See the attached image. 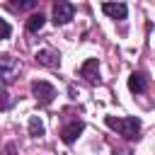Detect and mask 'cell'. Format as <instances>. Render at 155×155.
<instances>
[{
    "instance_id": "5b68a950",
    "label": "cell",
    "mask_w": 155,
    "mask_h": 155,
    "mask_svg": "<svg viewBox=\"0 0 155 155\" xmlns=\"http://www.w3.org/2000/svg\"><path fill=\"white\" fill-rule=\"evenodd\" d=\"M82 131H85V124H82L80 119H75V121H70V124H65V126L61 128V140H63L65 145H70V143H75V138H78Z\"/></svg>"
},
{
    "instance_id": "7c38bea8",
    "label": "cell",
    "mask_w": 155,
    "mask_h": 155,
    "mask_svg": "<svg viewBox=\"0 0 155 155\" xmlns=\"http://www.w3.org/2000/svg\"><path fill=\"white\" fill-rule=\"evenodd\" d=\"M12 7H15V10H31V7H36V0H24V2H15Z\"/></svg>"
},
{
    "instance_id": "6da1fadb",
    "label": "cell",
    "mask_w": 155,
    "mask_h": 155,
    "mask_svg": "<svg viewBox=\"0 0 155 155\" xmlns=\"http://www.w3.org/2000/svg\"><path fill=\"white\" fill-rule=\"evenodd\" d=\"M104 121H107L109 128L119 131L128 140H136L138 133H140V119H136V116H107Z\"/></svg>"
},
{
    "instance_id": "5bb4252c",
    "label": "cell",
    "mask_w": 155,
    "mask_h": 155,
    "mask_svg": "<svg viewBox=\"0 0 155 155\" xmlns=\"http://www.w3.org/2000/svg\"><path fill=\"white\" fill-rule=\"evenodd\" d=\"M10 107V99H7V92H0V109H7Z\"/></svg>"
},
{
    "instance_id": "8fae6325",
    "label": "cell",
    "mask_w": 155,
    "mask_h": 155,
    "mask_svg": "<svg viewBox=\"0 0 155 155\" xmlns=\"http://www.w3.org/2000/svg\"><path fill=\"white\" fill-rule=\"evenodd\" d=\"M29 136H34V138H41L44 136V124H41L39 116H31L29 119Z\"/></svg>"
},
{
    "instance_id": "9c48e42d",
    "label": "cell",
    "mask_w": 155,
    "mask_h": 155,
    "mask_svg": "<svg viewBox=\"0 0 155 155\" xmlns=\"http://www.w3.org/2000/svg\"><path fill=\"white\" fill-rule=\"evenodd\" d=\"M128 90H131L133 94H143V92L148 90L145 75H143V73H131V78H128Z\"/></svg>"
},
{
    "instance_id": "3957f363",
    "label": "cell",
    "mask_w": 155,
    "mask_h": 155,
    "mask_svg": "<svg viewBox=\"0 0 155 155\" xmlns=\"http://www.w3.org/2000/svg\"><path fill=\"white\" fill-rule=\"evenodd\" d=\"M17 75H19V61L12 56H0V78L5 82H15Z\"/></svg>"
},
{
    "instance_id": "52a82bcc",
    "label": "cell",
    "mask_w": 155,
    "mask_h": 155,
    "mask_svg": "<svg viewBox=\"0 0 155 155\" xmlns=\"http://www.w3.org/2000/svg\"><path fill=\"white\" fill-rule=\"evenodd\" d=\"M36 63L44 65V68H58L61 65V53L51 51V48H41V51H36Z\"/></svg>"
},
{
    "instance_id": "7a4b0ae2",
    "label": "cell",
    "mask_w": 155,
    "mask_h": 155,
    "mask_svg": "<svg viewBox=\"0 0 155 155\" xmlns=\"http://www.w3.org/2000/svg\"><path fill=\"white\" fill-rule=\"evenodd\" d=\"M31 94L41 102V104H51L56 99V87L46 80H34L31 82Z\"/></svg>"
},
{
    "instance_id": "ba28073f",
    "label": "cell",
    "mask_w": 155,
    "mask_h": 155,
    "mask_svg": "<svg viewBox=\"0 0 155 155\" xmlns=\"http://www.w3.org/2000/svg\"><path fill=\"white\" fill-rule=\"evenodd\" d=\"M102 10H104V15H109L111 19H126V12H128V7H126L124 2H104Z\"/></svg>"
},
{
    "instance_id": "9a60e30c",
    "label": "cell",
    "mask_w": 155,
    "mask_h": 155,
    "mask_svg": "<svg viewBox=\"0 0 155 155\" xmlns=\"http://www.w3.org/2000/svg\"><path fill=\"white\" fill-rule=\"evenodd\" d=\"M5 155H15V145H7L5 148Z\"/></svg>"
},
{
    "instance_id": "30bf717a",
    "label": "cell",
    "mask_w": 155,
    "mask_h": 155,
    "mask_svg": "<svg viewBox=\"0 0 155 155\" xmlns=\"http://www.w3.org/2000/svg\"><path fill=\"white\" fill-rule=\"evenodd\" d=\"M44 22H46V17H44L41 12H39V15H31V17L27 19V31H29V34H36V31L44 27Z\"/></svg>"
},
{
    "instance_id": "8992f818",
    "label": "cell",
    "mask_w": 155,
    "mask_h": 155,
    "mask_svg": "<svg viewBox=\"0 0 155 155\" xmlns=\"http://www.w3.org/2000/svg\"><path fill=\"white\" fill-rule=\"evenodd\" d=\"M80 78H85L90 85L99 82V61H97V58H90V61H85V63L80 65Z\"/></svg>"
},
{
    "instance_id": "4fadbf2b",
    "label": "cell",
    "mask_w": 155,
    "mask_h": 155,
    "mask_svg": "<svg viewBox=\"0 0 155 155\" xmlns=\"http://www.w3.org/2000/svg\"><path fill=\"white\" fill-rule=\"evenodd\" d=\"M10 34H12V27H10L5 19H0V39H7Z\"/></svg>"
},
{
    "instance_id": "277c9868",
    "label": "cell",
    "mask_w": 155,
    "mask_h": 155,
    "mask_svg": "<svg viewBox=\"0 0 155 155\" xmlns=\"http://www.w3.org/2000/svg\"><path fill=\"white\" fill-rule=\"evenodd\" d=\"M73 15H75V7H73L70 2H65V0H58V2L53 5V22H56V24L70 22Z\"/></svg>"
},
{
    "instance_id": "2e32d148",
    "label": "cell",
    "mask_w": 155,
    "mask_h": 155,
    "mask_svg": "<svg viewBox=\"0 0 155 155\" xmlns=\"http://www.w3.org/2000/svg\"><path fill=\"white\" fill-rule=\"evenodd\" d=\"M121 155H131V153H128V150H126V153H121Z\"/></svg>"
}]
</instances>
